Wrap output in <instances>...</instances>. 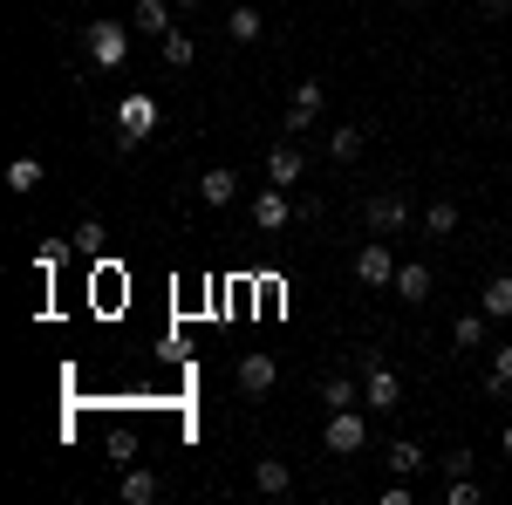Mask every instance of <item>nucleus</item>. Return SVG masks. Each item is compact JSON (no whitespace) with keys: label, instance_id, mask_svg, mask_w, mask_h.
<instances>
[{"label":"nucleus","instance_id":"nucleus-7","mask_svg":"<svg viewBox=\"0 0 512 505\" xmlns=\"http://www.w3.org/2000/svg\"><path fill=\"white\" fill-rule=\"evenodd\" d=\"M355 280H362V287H390V280H396V260H390L383 239H369V246L355 253Z\"/></svg>","mask_w":512,"mask_h":505},{"label":"nucleus","instance_id":"nucleus-28","mask_svg":"<svg viewBox=\"0 0 512 505\" xmlns=\"http://www.w3.org/2000/svg\"><path fill=\"white\" fill-rule=\"evenodd\" d=\"M294 110H321V82H315V76L294 89Z\"/></svg>","mask_w":512,"mask_h":505},{"label":"nucleus","instance_id":"nucleus-21","mask_svg":"<svg viewBox=\"0 0 512 505\" xmlns=\"http://www.w3.org/2000/svg\"><path fill=\"white\" fill-rule=\"evenodd\" d=\"M451 342L458 349H485V314H458L451 321Z\"/></svg>","mask_w":512,"mask_h":505},{"label":"nucleus","instance_id":"nucleus-16","mask_svg":"<svg viewBox=\"0 0 512 505\" xmlns=\"http://www.w3.org/2000/svg\"><path fill=\"white\" fill-rule=\"evenodd\" d=\"M130 21H137V28H144V35H171V7H164V0H137V14H130Z\"/></svg>","mask_w":512,"mask_h":505},{"label":"nucleus","instance_id":"nucleus-5","mask_svg":"<svg viewBox=\"0 0 512 505\" xmlns=\"http://www.w3.org/2000/svg\"><path fill=\"white\" fill-rule=\"evenodd\" d=\"M321 444H328L335 458H355V451L369 444V424H362L355 410H335V417H328V437H321Z\"/></svg>","mask_w":512,"mask_h":505},{"label":"nucleus","instance_id":"nucleus-6","mask_svg":"<svg viewBox=\"0 0 512 505\" xmlns=\"http://www.w3.org/2000/svg\"><path fill=\"white\" fill-rule=\"evenodd\" d=\"M287 219H294V198L280 192V185H260V192H253V226H260V233H280Z\"/></svg>","mask_w":512,"mask_h":505},{"label":"nucleus","instance_id":"nucleus-30","mask_svg":"<svg viewBox=\"0 0 512 505\" xmlns=\"http://www.w3.org/2000/svg\"><path fill=\"white\" fill-rule=\"evenodd\" d=\"M506 458H512V424H506Z\"/></svg>","mask_w":512,"mask_h":505},{"label":"nucleus","instance_id":"nucleus-8","mask_svg":"<svg viewBox=\"0 0 512 505\" xmlns=\"http://www.w3.org/2000/svg\"><path fill=\"white\" fill-rule=\"evenodd\" d=\"M274 383H280V369H274V355H267V349L239 355V389H246V396H267Z\"/></svg>","mask_w":512,"mask_h":505},{"label":"nucleus","instance_id":"nucleus-25","mask_svg":"<svg viewBox=\"0 0 512 505\" xmlns=\"http://www.w3.org/2000/svg\"><path fill=\"white\" fill-rule=\"evenodd\" d=\"M103 239H110V233H103V219H82V226H76V246H82V253H96Z\"/></svg>","mask_w":512,"mask_h":505},{"label":"nucleus","instance_id":"nucleus-22","mask_svg":"<svg viewBox=\"0 0 512 505\" xmlns=\"http://www.w3.org/2000/svg\"><path fill=\"white\" fill-rule=\"evenodd\" d=\"M383 458H390V471H396V478H417V471H424V451H417V444H390Z\"/></svg>","mask_w":512,"mask_h":505},{"label":"nucleus","instance_id":"nucleus-26","mask_svg":"<svg viewBox=\"0 0 512 505\" xmlns=\"http://www.w3.org/2000/svg\"><path fill=\"white\" fill-rule=\"evenodd\" d=\"M130 458H137V437L117 430V437H110V465H130Z\"/></svg>","mask_w":512,"mask_h":505},{"label":"nucleus","instance_id":"nucleus-2","mask_svg":"<svg viewBox=\"0 0 512 505\" xmlns=\"http://www.w3.org/2000/svg\"><path fill=\"white\" fill-rule=\"evenodd\" d=\"M117 123H123V130H117V151H137V144L158 130V103H151V96H123Z\"/></svg>","mask_w":512,"mask_h":505},{"label":"nucleus","instance_id":"nucleus-11","mask_svg":"<svg viewBox=\"0 0 512 505\" xmlns=\"http://www.w3.org/2000/svg\"><path fill=\"white\" fill-rule=\"evenodd\" d=\"M164 485H158V471H144V465H123V499L130 505H151Z\"/></svg>","mask_w":512,"mask_h":505},{"label":"nucleus","instance_id":"nucleus-20","mask_svg":"<svg viewBox=\"0 0 512 505\" xmlns=\"http://www.w3.org/2000/svg\"><path fill=\"white\" fill-rule=\"evenodd\" d=\"M41 185V157H14L7 164V192H35Z\"/></svg>","mask_w":512,"mask_h":505},{"label":"nucleus","instance_id":"nucleus-12","mask_svg":"<svg viewBox=\"0 0 512 505\" xmlns=\"http://www.w3.org/2000/svg\"><path fill=\"white\" fill-rule=\"evenodd\" d=\"M198 192H205V205H233V198H239V178L226 171V164H212V171L198 178Z\"/></svg>","mask_w":512,"mask_h":505},{"label":"nucleus","instance_id":"nucleus-23","mask_svg":"<svg viewBox=\"0 0 512 505\" xmlns=\"http://www.w3.org/2000/svg\"><path fill=\"white\" fill-rule=\"evenodd\" d=\"M158 48H164V62H171V69H185V62H192V35H178V28H171Z\"/></svg>","mask_w":512,"mask_h":505},{"label":"nucleus","instance_id":"nucleus-31","mask_svg":"<svg viewBox=\"0 0 512 505\" xmlns=\"http://www.w3.org/2000/svg\"><path fill=\"white\" fill-rule=\"evenodd\" d=\"M178 7H205V0H178Z\"/></svg>","mask_w":512,"mask_h":505},{"label":"nucleus","instance_id":"nucleus-32","mask_svg":"<svg viewBox=\"0 0 512 505\" xmlns=\"http://www.w3.org/2000/svg\"><path fill=\"white\" fill-rule=\"evenodd\" d=\"M410 7H424V0H410Z\"/></svg>","mask_w":512,"mask_h":505},{"label":"nucleus","instance_id":"nucleus-27","mask_svg":"<svg viewBox=\"0 0 512 505\" xmlns=\"http://www.w3.org/2000/svg\"><path fill=\"white\" fill-rule=\"evenodd\" d=\"M451 505H478V478H451V492H444Z\"/></svg>","mask_w":512,"mask_h":505},{"label":"nucleus","instance_id":"nucleus-15","mask_svg":"<svg viewBox=\"0 0 512 505\" xmlns=\"http://www.w3.org/2000/svg\"><path fill=\"white\" fill-rule=\"evenodd\" d=\"M403 301H431V267H396V280H390Z\"/></svg>","mask_w":512,"mask_h":505},{"label":"nucleus","instance_id":"nucleus-10","mask_svg":"<svg viewBox=\"0 0 512 505\" xmlns=\"http://www.w3.org/2000/svg\"><path fill=\"white\" fill-rule=\"evenodd\" d=\"M301 171H308V157L294 151V144H280V151L267 157V185H301Z\"/></svg>","mask_w":512,"mask_h":505},{"label":"nucleus","instance_id":"nucleus-9","mask_svg":"<svg viewBox=\"0 0 512 505\" xmlns=\"http://www.w3.org/2000/svg\"><path fill=\"white\" fill-rule=\"evenodd\" d=\"M253 485H260L267 499H287V492H294V471H287V458H260V465H253Z\"/></svg>","mask_w":512,"mask_h":505},{"label":"nucleus","instance_id":"nucleus-24","mask_svg":"<svg viewBox=\"0 0 512 505\" xmlns=\"http://www.w3.org/2000/svg\"><path fill=\"white\" fill-rule=\"evenodd\" d=\"M437 465H444V478H472V451H444V458H437Z\"/></svg>","mask_w":512,"mask_h":505},{"label":"nucleus","instance_id":"nucleus-3","mask_svg":"<svg viewBox=\"0 0 512 505\" xmlns=\"http://www.w3.org/2000/svg\"><path fill=\"white\" fill-rule=\"evenodd\" d=\"M403 219H410V205H403V192H376L369 205H362V226H369L376 239L403 233Z\"/></svg>","mask_w":512,"mask_h":505},{"label":"nucleus","instance_id":"nucleus-19","mask_svg":"<svg viewBox=\"0 0 512 505\" xmlns=\"http://www.w3.org/2000/svg\"><path fill=\"white\" fill-rule=\"evenodd\" d=\"M424 233H458V205H451V198H431V205H424Z\"/></svg>","mask_w":512,"mask_h":505},{"label":"nucleus","instance_id":"nucleus-1","mask_svg":"<svg viewBox=\"0 0 512 505\" xmlns=\"http://www.w3.org/2000/svg\"><path fill=\"white\" fill-rule=\"evenodd\" d=\"M82 48L96 55V69H123V55H130V28H123V21H89Z\"/></svg>","mask_w":512,"mask_h":505},{"label":"nucleus","instance_id":"nucleus-14","mask_svg":"<svg viewBox=\"0 0 512 505\" xmlns=\"http://www.w3.org/2000/svg\"><path fill=\"white\" fill-rule=\"evenodd\" d=\"M362 144H369V130H362V123H342V130L328 137V151H335V164H355V157H362Z\"/></svg>","mask_w":512,"mask_h":505},{"label":"nucleus","instance_id":"nucleus-29","mask_svg":"<svg viewBox=\"0 0 512 505\" xmlns=\"http://www.w3.org/2000/svg\"><path fill=\"white\" fill-rule=\"evenodd\" d=\"M492 369H499V376H506V383H512V342H506V349H499V355H492Z\"/></svg>","mask_w":512,"mask_h":505},{"label":"nucleus","instance_id":"nucleus-4","mask_svg":"<svg viewBox=\"0 0 512 505\" xmlns=\"http://www.w3.org/2000/svg\"><path fill=\"white\" fill-rule=\"evenodd\" d=\"M362 403H369V410H396V403H403V383H396V369H383L376 355H369V369H362Z\"/></svg>","mask_w":512,"mask_h":505},{"label":"nucleus","instance_id":"nucleus-18","mask_svg":"<svg viewBox=\"0 0 512 505\" xmlns=\"http://www.w3.org/2000/svg\"><path fill=\"white\" fill-rule=\"evenodd\" d=\"M485 314H492V321H512V273L485 280Z\"/></svg>","mask_w":512,"mask_h":505},{"label":"nucleus","instance_id":"nucleus-13","mask_svg":"<svg viewBox=\"0 0 512 505\" xmlns=\"http://www.w3.org/2000/svg\"><path fill=\"white\" fill-rule=\"evenodd\" d=\"M260 28H267V21H260V7H233V14H226V35H233L239 48H253Z\"/></svg>","mask_w":512,"mask_h":505},{"label":"nucleus","instance_id":"nucleus-17","mask_svg":"<svg viewBox=\"0 0 512 505\" xmlns=\"http://www.w3.org/2000/svg\"><path fill=\"white\" fill-rule=\"evenodd\" d=\"M355 396H362L355 376H328V383H321V403H328V410H355Z\"/></svg>","mask_w":512,"mask_h":505}]
</instances>
